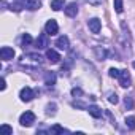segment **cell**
Returning a JSON list of instances; mask_svg holds the SVG:
<instances>
[{"instance_id":"7402d4cb","label":"cell","mask_w":135,"mask_h":135,"mask_svg":"<svg viewBox=\"0 0 135 135\" xmlns=\"http://www.w3.org/2000/svg\"><path fill=\"white\" fill-rule=\"evenodd\" d=\"M21 41H22V46H27V45H30V43H32V37H30L29 33H24Z\"/></svg>"},{"instance_id":"9a60e30c","label":"cell","mask_w":135,"mask_h":135,"mask_svg":"<svg viewBox=\"0 0 135 135\" xmlns=\"http://www.w3.org/2000/svg\"><path fill=\"white\" fill-rule=\"evenodd\" d=\"M45 84L46 86H54L56 84V75L52 72H46L45 73Z\"/></svg>"},{"instance_id":"5b68a950","label":"cell","mask_w":135,"mask_h":135,"mask_svg":"<svg viewBox=\"0 0 135 135\" xmlns=\"http://www.w3.org/2000/svg\"><path fill=\"white\" fill-rule=\"evenodd\" d=\"M45 32H46L48 35H56V33L59 32V26H57V22H56L54 19H49V21L46 22V26H45Z\"/></svg>"},{"instance_id":"cb8c5ba5","label":"cell","mask_w":135,"mask_h":135,"mask_svg":"<svg viewBox=\"0 0 135 135\" xmlns=\"http://www.w3.org/2000/svg\"><path fill=\"white\" fill-rule=\"evenodd\" d=\"M118 100H119V99H118V94H116V92H110V94H108V102H110V103H118Z\"/></svg>"},{"instance_id":"83f0119b","label":"cell","mask_w":135,"mask_h":135,"mask_svg":"<svg viewBox=\"0 0 135 135\" xmlns=\"http://www.w3.org/2000/svg\"><path fill=\"white\" fill-rule=\"evenodd\" d=\"M132 67H133V69H135V60H133V62H132Z\"/></svg>"},{"instance_id":"44dd1931","label":"cell","mask_w":135,"mask_h":135,"mask_svg":"<svg viewBox=\"0 0 135 135\" xmlns=\"http://www.w3.org/2000/svg\"><path fill=\"white\" fill-rule=\"evenodd\" d=\"M124 105H126V108L127 110H133V100H132V97H124Z\"/></svg>"},{"instance_id":"d6986e66","label":"cell","mask_w":135,"mask_h":135,"mask_svg":"<svg viewBox=\"0 0 135 135\" xmlns=\"http://www.w3.org/2000/svg\"><path fill=\"white\" fill-rule=\"evenodd\" d=\"M51 133H64V132H69L67 129H64V127H60L59 124H54L52 127H51V130H49Z\"/></svg>"},{"instance_id":"ffe728a7","label":"cell","mask_w":135,"mask_h":135,"mask_svg":"<svg viewBox=\"0 0 135 135\" xmlns=\"http://www.w3.org/2000/svg\"><path fill=\"white\" fill-rule=\"evenodd\" d=\"M113 7H114L116 13H122V10H124V7H122V0H114V2H113Z\"/></svg>"},{"instance_id":"3957f363","label":"cell","mask_w":135,"mask_h":135,"mask_svg":"<svg viewBox=\"0 0 135 135\" xmlns=\"http://www.w3.org/2000/svg\"><path fill=\"white\" fill-rule=\"evenodd\" d=\"M19 97H21V100H22V102H30V100L35 97V92H33L30 88H27V86H26V88H22V89H21Z\"/></svg>"},{"instance_id":"8992f818","label":"cell","mask_w":135,"mask_h":135,"mask_svg":"<svg viewBox=\"0 0 135 135\" xmlns=\"http://www.w3.org/2000/svg\"><path fill=\"white\" fill-rule=\"evenodd\" d=\"M22 5L30 11H35L41 8V0H22Z\"/></svg>"},{"instance_id":"ba28073f","label":"cell","mask_w":135,"mask_h":135,"mask_svg":"<svg viewBox=\"0 0 135 135\" xmlns=\"http://www.w3.org/2000/svg\"><path fill=\"white\" fill-rule=\"evenodd\" d=\"M119 86L121 88H129L130 86V75L127 70H121V75H119Z\"/></svg>"},{"instance_id":"603a6c76","label":"cell","mask_w":135,"mask_h":135,"mask_svg":"<svg viewBox=\"0 0 135 135\" xmlns=\"http://www.w3.org/2000/svg\"><path fill=\"white\" fill-rule=\"evenodd\" d=\"M108 75H110L111 78H119L121 70H118V69H110V70H108Z\"/></svg>"},{"instance_id":"9c48e42d","label":"cell","mask_w":135,"mask_h":135,"mask_svg":"<svg viewBox=\"0 0 135 135\" xmlns=\"http://www.w3.org/2000/svg\"><path fill=\"white\" fill-rule=\"evenodd\" d=\"M56 46L59 49H69L70 48V41H69V37H65V35H60L57 40H56Z\"/></svg>"},{"instance_id":"4fadbf2b","label":"cell","mask_w":135,"mask_h":135,"mask_svg":"<svg viewBox=\"0 0 135 135\" xmlns=\"http://www.w3.org/2000/svg\"><path fill=\"white\" fill-rule=\"evenodd\" d=\"M48 45H49V40H48V33H41V35L37 38V48H38V49H45Z\"/></svg>"},{"instance_id":"ac0fdd59","label":"cell","mask_w":135,"mask_h":135,"mask_svg":"<svg viewBox=\"0 0 135 135\" xmlns=\"http://www.w3.org/2000/svg\"><path fill=\"white\" fill-rule=\"evenodd\" d=\"M56 110H57V105H56L54 102L46 105V114H51V116H54V114H56Z\"/></svg>"},{"instance_id":"7a4b0ae2","label":"cell","mask_w":135,"mask_h":135,"mask_svg":"<svg viewBox=\"0 0 135 135\" xmlns=\"http://www.w3.org/2000/svg\"><path fill=\"white\" fill-rule=\"evenodd\" d=\"M33 122H35V114H33L32 111H26V113H22L21 118H19V124H21L22 127H30Z\"/></svg>"},{"instance_id":"2e32d148","label":"cell","mask_w":135,"mask_h":135,"mask_svg":"<svg viewBox=\"0 0 135 135\" xmlns=\"http://www.w3.org/2000/svg\"><path fill=\"white\" fill-rule=\"evenodd\" d=\"M126 127L129 130H135V116H127L126 118Z\"/></svg>"},{"instance_id":"8fae6325","label":"cell","mask_w":135,"mask_h":135,"mask_svg":"<svg viewBox=\"0 0 135 135\" xmlns=\"http://www.w3.org/2000/svg\"><path fill=\"white\" fill-rule=\"evenodd\" d=\"M94 54H95V59L97 60H105L107 56H108V51L102 46H94Z\"/></svg>"},{"instance_id":"30bf717a","label":"cell","mask_w":135,"mask_h":135,"mask_svg":"<svg viewBox=\"0 0 135 135\" xmlns=\"http://www.w3.org/2000/svg\"><path fill=\"white\" fill-rule=\"evenodd\" d=\"M64 13L69 16V18H75L76 13H78V5L76 3H69V5L64 8Z\"/></svg>"},{"instance_id":"6da1fadb","label":"cell","mask_w":135,"mask_h":135,"mask_svg":"<svg viewBox=\"0 0 135 135\" xmlns=\"http://www.w3.org/2000/svg\"><path fill=\"white\" fill-rule=\"evenodd\" d=\"M43 62V57L40 56V54H37V52H29V54H26L24 57H22V65H29V64H35V65H40Z\"/></svg>"},{"instance_id":"d4e9b609","label":"cell","mask_w":135,"mask_h":135,"mask_svg":"<svg viewBox=\"0 0 135 135\" xmlns=\"http://www.w3.org/2000/svg\"><path fill=\"white\" fill-rule=\"evenodd\" d=\"M0 130H2V132H5V133H13V129H11L10 126H7V124H2Z\"/></svg>"},{"instance_id":"52a82bcc","label":"cell","mask_w":135,"mask_h":135,"mask_svg":"<svg viewBox=\"0 0 135 135\" xmlns=\"http://www.w3.org/2000/svg\"><path fill=\"white\" fill-rule=\"evenodd\" d=\"M15 49L13 48H8V46H3L2 49H0V57H2V60H11L15 57Z\"/></svg>"},{"instance_id":"484cf974","label":"cell","mask_w":135,"mask_h":135,"mask_svg":"<svg viewBox=\"0 0 135 135\" xmlns=\"http://www.w3.org/2000/svg\"><path fill=\"white\" fill-rule=\"evenodd\" d=\"M72 95H73V97H80V95H83V91H81L80 88H73V89H72Z\"/></svg>"},{"instance_id":"7c38bea8","label":"cell","mask_w":135,"mask_h":135,"mask_svg":"<svg viewBox=\"0 0 135 135\" xmlns=\"http://www.w3.org/2000/svg\"><path fill=\"white\" fill-rule=\"evenodd\" d=\"M46 59L51 62V64H57L60 60V56L56 49H46Z\"/></svg>"},{"instance_id":"e0dca14e","label":"cell","mask_w":135,"mask_h":135,"mask_svg":"<svg viewBox=\"0 0 135 135\" xmlns=\"http://www.w3.org/2000/svg\"><path fill=\"white\" fill-rule=\"evenodd\" d=\"M51 8L54 11H59L60 8H64V0H51Z\"/></svg>"},{"instance_id":"277c9868","label":"cell","mask_w":135,"mask_h":135,"mask_svg":"<svg viewBox=\"0 0 135 135\" xmlns=\"http://www.w3.org/2000/svg\"><path fill=\"white\" fill-rule=\"evenodd\" d=\"M88 27H89V30H91L92 33H99L100 29H102V22H100V19L92 18V19L88 21Z\"/></svg>"},{"instance_id":"4316f807","label":"cell","mask_w":135,"mask_h":135,"mask_svg":"<svg viewBox=\"0 0 135 135\" xmlns=\"http://www.w3.org/2000/svg\"><path fill=\"white\" fill-rule=\"evenodd\" d=\"M5 88H7V83H5V78H2V80H0V89L5 91Z\"/></svg>"},{"instance_id":"5bb4252c","label":"cell","mask_w":135,"mask_h":135,"mask_svg":"<svg viewBox=\"0 0 135 135\" xmlns=\"http://www.w3.org/2000/svg\"><path fill=\"white\" fill-rule=\"evenodd\" d=\"M88 111H89V114H91L92 118H95V119H97V118H100V116H102V113H103V111H102V108H99L97 105H89V107H88Z\"/></svg>"}]
</instances>
